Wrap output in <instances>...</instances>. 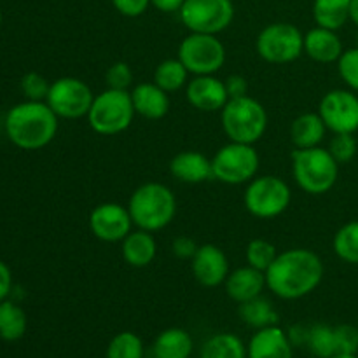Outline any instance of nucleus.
I'll return each instance as SVG.
<instances>
[{"label":"nucleus","mask_w":358,"mask_h":358,"mask_svg":"<svg viewBox=\"0 0 358 358\" xmlns=\"http://www.w3.org/2000/svg\"><path fill=\"white\" fill-rule=\"evenodd\" d=\"M224 84H226L227 94L231 98H241L248 96V91H250V86H248L247 77L240 76V73H233V76L226 77L224 79Z\"/></svg>","instance_id":"obj_41"},{"label":"nucleus","mask_w":358,"mask_h":358,"mask_svg":"<svg viewBox=\"0 0 358 358\" xmlns=\"http://www.w3.org/2000/svg\"><path fill=\"white\" fill-rule=\"evenodd\" d=\"M357 327H358V325H357Z\"/></svg>","instance_id":"obj_47"},{"label":"nucleus","mask_w":358,"mask_h":358,"mask_svg":"<svg viewBox=\"0 0 358 358\" xmlns=\"http://www.w3.org/2000/svg\"><path fill=\"white\" fill-rule=\"evenodd\" d=\"M338 72L346 87L358 93V45L343 51L338 59Z\"/></svg>","instance_id":"obj_35"},{"label":"nucleus","mask_w":358,"mask_h":358,"mask_svg":"<svg viewBox=\"0 0 358 358\" xmlns=\"http://www.w3.org/2000/svg\"><path fill=\"white\" fill-rule=\"evenodd\" d=\"M220 124L231 142L255 145L268 131V110L250 94L231 98L220 110Z\"/></svg>","instance_id":"obj_4"},{"label":"nucleus","mask_w":358,"mask_h":358,"mask_svg":"<svg viewBox=\"0 0 358 358\" xmlns=\"http://www.w3.org/2000/svg\"><path fill=\"white\" fill-rule=\"evenodd\" d=\"M105 84L110 90L128 91L133 84V70L126 62H115L105 72Z\"/></svg>","instance_id":"obj_37"},{"label":"nucleus","mask_w":358,"mask_h":358,"mask_svg":"<svg viewBox=\"0 0 358 358\" xmlns=\"http://www.w3.org/2000/svg\"><path fill=\"white\" fill-rule=\"evenodd\" d=\"M135 112L149 121H159L170 110V93L161 90L156 83H140L129 91Z\"/></svg>","instance_id":"obj_20"},{"label":"nucleus","mask_w":358,"mask_h":358,"mask_svg":"<svg viewBox=\"0 0 358 358\" xmlns=\"http://www.w3.org/2000/svg\"><path fill=\"white\" fill-rule=\"evenodd\" d=\"M177 58L191 76H215L226 63L227 52L219 35L189 31L178 45Z\"/></svg>","instance_id":"obj_10"},{"label":"nucleus","mask_w":358,"mask_h":358,"mask_svg":"<svg viewBox=\"0 0 358 358\" xmlns=\"http://www.w3.org/2000/svg\"><path fill=\"white\" fill-rule=\"evenodd\" d=\"M336 352L338 355H357L358 353V327L343 324L334 327Z\"/></svg>","instance_id":"obj_38"},{"label":"nucleus","mask_w":358,"mask_h":358,"mask_svg":"<svg viewBox=\"0 0 358 358\" xmlns=\"http://www.w3.org/2000/svg\"><path fill=\"white\" fill-rule=\"evenodd\" d=\"M238 313H240L243 324L255 329V331L271 327V325H278L280 322V315L275 310L271 301L262 296L247 301V303H241L240 308H238Z\"/></svg>","instance_id":"obj_25"},{"label":"nucleus","mask_w":358,"mask_h":358,"mask_svg":"<svg viewBox=\"0 0 358 358\" xmlns=\"http://www.w3.org/2000/svg\"><path fill=\"white\" fill-rule=\"evenodd\" d=\"M121 254L131 268L142 269L150 266L157 255V241L154 233L138 229V227L133 229L121 241Z\"/></svg>","instance_id":"obj_22"},{"label":"nucleus","mask_w":358,"mask_h":358,"mask_svg":"<svg viewBox=\"0 0 358 358\" xmlns=\"http://www.w3.org/2000/svg\"><path fill=\"white\" fill-rule=\"evenodd\" d=\"M224 289H226V294L231 301L238 304L247 303V301L262 296L264 289H268L266 273L259 271L248 264L241 266V268H236L229 273V276L224 282Z\"/></svg>","instance_id":"obj_19"},{"label":"nucleus","mask_w":358,"mask_h":358,"mask_svg":"<svg viewBox=\"0 0 358 358\" xmlns=\"http://www.w3.org/2000/svg\"><path fill=\"white\" fill-rule=\"evenodd\" d=\"M304 345L308 346L311 355L317 358H332L338 355V352H336L334 327L327 324H315L308 327L306 343Z\"/></svg>","instance_id":"obj_31"},{"label":"nucleus","mask_w":358,"mask_h":358,"mask_svg":"<svg viewBox=\"0 0 358 358\" xmlns=\"http://www.w3.org/2000/svg\"><path fill=\"white\" fill-rule=\"evenodd\" d=\"M332 358H358V355H334Z\"/></svg>","instance_id":"obj_45"},{"label":"nucleus","mask_w":358,"mask_h":358,"mask_svg":"<svg viewBox=\"0 0 358 358\" xmlns=\"http://www.w3.org/2000/svg\"><path fill=\"white\" fill-rule=\"evenodd\" d=\"M128 210L135 227L157 233L173 222L177 215V198L168 185L145 182L131 192Z\"/></svg>","instance_id":"obj_3"},{"label":"nucleus","mask_w":358,"mask_h":358,"mask_svg":"<svg viewBox=\"0 0 358 358\" xmlns=\"http://www.w3.org/2000/svg\"><path fill=\"white\" fill-rule=\"evenodd\" d=\"M191 269L196 282L206 289L224 285L231 273L226 252L213 243L199 245L198 252L191 259Z\"/></svg>","instance_id":"obj_15"},{"label":"nucleus","mask_w":358,"mask_h":358,"mask_svg":"<svg viewBox=\"0 0 358 358\" xmlns=\"http://www.w3.org/2000/svg\"><path fill=\"white\" fill-rule=\"evenodd\" d=\"M290 203V185L276 175H259L252 178L243 192L245 208L255 219H276L289 210Z\"/></svg>","instance_id":"obj_7"},{"label":"nucleus","mask_w":358,"mask_h":358,"mask_svg":"<svg viewBox=\"0 0 358 358\" xmlns=\"http://www.w3.org/2000/svg\"><path fill=\"white\" fill-rule=\"evenodd\" d=\"M199 358H248L247 345L233 332H219L203 343Z\"/></svg>","instance_id":"obj_26"},{"label":"nucleus","mask_w":358,"mask_h":358,"mask_svg":"<svg viewBox=\"0 0 358 358\" xmlns=\"http://www.w3.org/2000/svg\"><path fill=\"white\" fill-rule=\"evenodd\" d=\"M184 2L185 0H150V6H154L161 13L171 14L178 13L182 9V6H184Z\"/></svg>","instance_id":"obj_43"},{"label":"nucleus","mask_w":358,"mask_h":358,"mask_svg":"<svg viewBox=\"0 0 358 358\" xmlns=\"http://www.w3.org/2000/svg\"><path fill=\"white\" fill-rule=\"evenodd\" d=\"M327 149L339 164L350 163L358 150L355 133H334Z\"/></svg>","instance_id":"obj_34"},{"label":"nucleus","mask_w":358,"mask_h":358,"mask_svg":"<svg viewBox=\"0 0 358 358\" xmlns=\"http://www.w3.org/2000/svg\"><path fill=\"white\" fill-rule=\"evenodd\" d=\"M199 245L192 240L191 236H177L171 243V252L177 259H182V261H189L194 257V254L198 252Z\"/></svg>","instance_id":"obj_40"},{"label":"nucleus","mask_w":358,"mask_h":358,"mask_svg":"<svg viewBox=\"0 0 358 358\" xmlns=\"http://www.w3.org/2000/svg\"><path fill=\"white\" fill-rule=\"evenodd\" d=\"M350 3L352 0H315L313 20L317 27L336 30L350 21Z\"/></svg>","instance_id":"obj_27"},{"label":"nucleus","mask_w":358,"mask_h":358,"mask_svg":"<svg viewBox=\"0 0 358 358\" xmlns=\"http://www.w3.org/2000/svg\"><path fill=\"white\" fill-rule=\"evenodd\" d=\"M318 114L332 133L358 131V94L352 90H331L322 96Z\"/></svg>","instance_id":"obj_13"},{"label":"nucleus","mask_w":358,"mask_h":358,"mask_svg":"<svg viewBox=\"0 0 358 358\" xmlns=\"http://www.w3.org/2000/svg\"><path fill=\"white\" fill-rule=\"evenodd\" d=\"M341 164L332 157L329 149L311 147L296 149L292 152V175L297 187L311 196H320L331 191L339 177Z\"/></svg>","instance_id":"obj_5"},{"label":"nucleus","mask_w":358,"mask_h":358,"mask_svg":"<svg viewBox=\"0 0 358 358\" xmlns=\"http://www.w3.org/2000/svg\"><path fill=\"white\" fill-rule=\"evenodd\" d=\"M87 224H90L91 234L105 243H121L135 226L128 206L114 201L100 203L94 206L91 210Z\"/></svg>","instance_id":"obj_14"},{"label":"nucleus","mask_w":358,"mask_h":358,"mask_svg":"<svg viewBox=\"0 0 358 358\" xmlns=\"http://www.w3.org/2000/svg\"><path fill=\"white\" fill-rule=\"evenodd\" d=\"M170 173L182 184H203L213 178L212 157L199 150H182L171 157Z\"/></svg>","instance_id":"obj_18"},{"label":"nucleus","mask_w":358,"mask_h":358,"mask_svg":"<svg viewBox=\"0 0 358 358\" xmlns=\"http://www.w3.org/2000/svg\"><path fill=\"white\" fill-rule=\"evenodd\" d=\"M93 100V91L83 79L66 76L52 80L45 103L59 119L76 121V119L86 117Z\"/></svg>","instance_id":"obj_12"},{"label":"nucleus","mask_w":358,"mask_h":358,"mask_svg":"<svg viewBox=\"0 0 358 358\" xmlns=\"http://www.w3.org/2000/svg\"><path fill=\"white\" fill-rule=\"evenodd\" d=\"M261 157L252 143L227 142L212 157L213 180L226 185H243L257 177Z\"/></svg>","instance_id":"obj_8"},{"label":"nucleus","mask_w":358,"mask_h":358,"mask_svg":"<svg viewBox=\"0 0 358 358\" xmlns=\"http://www.w3.org/2000/svg\"><path fill=\"white\" fill-rule=\"evenodd\" d=\"M136 112L129 91L103 90L94 94L86 119L90 128L101 136H114L131 126Z\"/></svg>","instance_id":"obj_6"},{"label":"nucleus","mask_w":358,"mask_h":358,"mask_svg":"<svg viewBox=\"0 0 358 358\" xmlns=\"http://www.w3.org/2000/svg\"><path fill=\"white\" fill-rule=\"evenodd\" d=\"M0 27H2V10H0Z\"/></svg>","instance_id":"obj_46"},{"label":"nucleus","mask_w":358,"mask_h":358,"mask_svg":"<svg viewBox=\"0 0 358 358\" xmlns=\"http://www.w3.org/2000/svg\"><path fill=\"white\" fill-rule=\"evenodd\" d=\"M145 348L138 334L131 331H124L115 334L110 339L105 352V358H143Z\"/></svg>","instance_id":"obj_32"},{"label":"nucleus","mask_w":358,"mask_h":358,"mask_svg":"<svg viewBox=\"0 0 358 358\" xmlns=\"http://www.w3.org/2000/svg\"><path fill=\"white\" fill-rule=\"evenodd\" d=\"M248 358H294V345L289 332L280 325L255 331L247 345Z\"/></svg>","instance_id":"obj_17"},{"label":"nucleus","mask_w":358,"mask_h":358,"mask_svg":"<svg viewBox=\"0 0 358 358\" xmlns=\"http://www.w3.org/2000/svg\"><path fill=\"white\" fill-rule=\"evenodd\" d=\"M112 6L115 7L119 14L126 17H138L149 9L150 0H112Z\"/></svg>","instance_id":"obj_39"},{"label":"nucleus","mask_w":358,"mask_h":358,"mask_svg":"<svg viewBox=\"0 0 358 358\" xmlns=\"http://www.w3.org/2000/svg\"><path fill=\"white\" fill-rule=\"evenodd\" d=\"M325 266L320 255L310 248H290L278 252L266 271V285L278 299L297 301L320 287Z\"/></svg>","instance_id":"obj_1"},{"label":"nucleus","mask_w":358,"mask_h":358,"mask_svg":"<svg viewBox=\"0 0 358 358\" xmlns=\"http://www.w3.org/2000/svg\"><path fill=\"white\" fill-rule=\"evenodd\" d=\"M343 51L345 48L336 30L315 27L304 35V55L313 62L324 63V65L338 63Z\"/></svg>","instance_id":"obj_21"},{"label":"nucleus","mask_w":358,"mask_h":358,"mask_svg":"<svg viewBox=\"0 0 358 358\" xmlns=\"http://www.w3.org/2000/svg\"><path fill=\"white\" fill-rule=\"evenodd\" d=\"M59 117L45 101L24 100L9 108L6 135L23 150H41L55 140Z\"/></svg>","instance_id":"obj_2"},{"label":"nucleus","mask_w":358,"mask_h":358,"mask_svg":"<svg viewBox=\"0 0 358 358\" xmlns=\"http://www.w3.org/2000/svg\"><path fill=\"white\" fill-rule=\"evenodd\" d=\"M185 98L199 112H220L229 101L226 84L215 76H194L189 79Z\"/></svg>","instance_id":"obj_16"},{"label":"nucleus","mask_w":358,"mask_h":358,"mask_svg":"<svg viewBox=\"0 0 358 358\" xmlns=\"http://www.w3.org/2000/svg\"><path fill=\"white\" fill-rule=\"evenodd\" d=\"M194 350L192 336L185 329L170 327L159 332L152 345L154 358H191Z\"/></svg>","instance_id":"obj_24"},{"label":"nucleus","mask_w":358,"mask_h":358,"mask_svg":"<svg viewBox=\"0 0 358 358\" xmlns=\"http://www.w3.org/2000/svg\"><path fill=\"white\" fill-rule=\"evenodd\" d=\"M20 86L27 100L45 101V98H48V93H49V87H51V83H49L42 73L28 72L23 76Z\"/></svg>","instance_id":"obj_36"},{"label":"nucleus","mask_w":358,"mask_h":358,"mask_svg":"<svg viewBox=\"0 0 358 358\" xmlns=\"http://www.w3.org/2000/svg\"><path fill=\"white\" fill-rule=\"evenodd\" d=\"M255 51L264 62L287 65L304 55V34L292 23H271L259 31Z\"/></svg>","instance_id":"obj_9"},{"label":"nucleus","mask_w":358,"mask_h":358,"mask_svg":"<svg viewBox=\"0 0 358 358\" xmlns=\"http://www.w3.org/2000/svg\"><path fill=\"white\" fill-rule=\"evenodd\" d=\"M276 255H278V250H276L275 245L269 240H264V238H254V240L247 245V248H245L247 264L264 273L268 271L269 266L275 262Z\"/></svg>","instance_id":"obj_33"},{"label":"nucleus","mask_w":358,"mask_h":358,"mask_svg":"<svg viewBox=\"0 0 358 358\" xmlns=\"http://www.w3.org/2000/svg\"><path fill=\"white\" fill-rule=\"evenodd\" d=\"M327 131V126L318 112H304L290 124V142L296 149H311L324 142Z\"/></svg>","instance_id":"obj_23"},{"label":"nucleus","mask_w":358,"mask_h":358,"mask_svg":"<svg viewBox=\"0 0 358 358\" xmlns=\"http://www.w3.org/2000/svg\"><path fill=\"white\" fill-rule=\"evenodd\" d=\"M332 248L343 262L358 266V220H350L339 227L332 240Z\"/></svg>","instance_id":"obj_30"},{"label":"nucleus","mask_w":358,"mask_h":358,"mask_svg":"<svg viewBox=\"0 0 358 358\" xmlns=\"http://www.w3.org/2000/svg\"><path fill=\"white\" fill-rule=\"evenodd\" d=\"M10 290H13V273L9 266L0 259V303L9 299Z\"/></svg>","instance_id":"obj_42"},{"label":"nucleus","mask_w":358,"mask_h":358,"mask_svg":"<svg viewBox=\"0 0 358 358\" xmlns=\"http://www.w3.org/2000/svg\"><path fill=\"white\" fill-rule=\"evenodd\" d=\"M233 0H185L178 10L184 27L192 34L219 35L234 20Z\"/></svg>","instance_id":"obj_11"},{"label":"nucleus","mask_w":358,"mask_h":358,"mask_svg":"<svg viewBox=\"0 0 358 358\" xmlns=\"http://www.w3.org/2000/svg\"><path fill=\"white\" fill-rule=\"evenodd\" d=\"M28 318L23 308L14 301L0 303V339L7 343L20 341L27 334Z\"/></svg>","instance_id":"obj_28"},{"label":"nucleus","mask_w":358,"mask_h":358,"mask_svg":"<svg viewBox=\"0 0 358 358\" xmlns=\"http://www.w3.org/2000/svg\"><path fill=\"white\" fill-rule=\"evenodd\" d=\"M350 21L358 28V0H352L350 3Z\"/></svg>","instance_id":"obj_44"},{"label":"nucleus","mask_w":358,"mask_h":358,"mask_svg":"<svg viewBox=\"0 0 358 358\" xmlns=\"http://www.w3.org/2000/svg\"><path fill=\"white\" fill-rule=\"evenodd\" d=\"M189 70L185 69L184 63L178 58H166L156 66L152 80L164 90L166 93H177V91L185 90L189 83Z\"/></svg>","instance_id":"obj_29"}]
</instances>
